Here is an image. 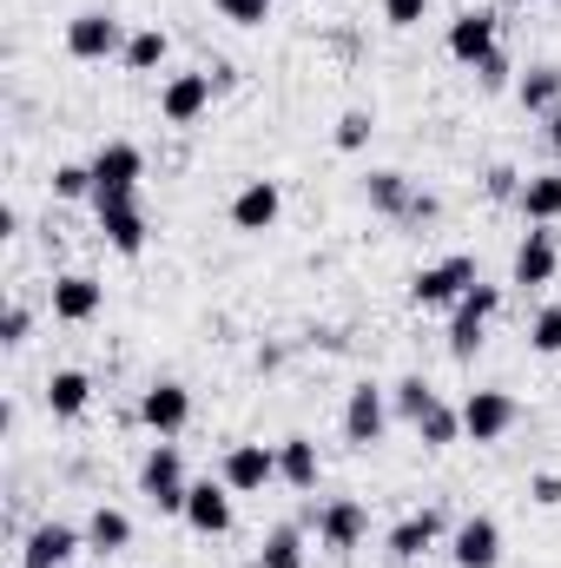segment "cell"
<instances>
[{
	"instance_id": "obj_13",
	"label": "cell",
	"mask_w": 561,
	"mask_h": 568,
	"mask_svg": "<svg viewBox=\"0 0 561 568\" xmlns=\"http://www.w3.org/2000/svg\"><path fill=\"white\" fill-rule=\"evenodd\" d=\"M140 424L152 429V436H178V429L192 424V390L185 384H145V397H140Z\"/></svg>"
},
{
	"instance_id": "obj_23",
	"label": "cell",
	"mask_w": 561,
	"mask_h": 568,
	"mask_svg": "<svg viewBox=\"0 0 561 568\" xmlns=\"http://www.w3.org/2000/svg\"><path fill=\"white\" fill-rule=\"evenodd\" d=\"M86 404H93V377H86V371H53V377H47V410H53L60 424L86 417Z\"/></svg>"
},
{
	"instance_id": "obj_24",
	"label": "cell",
	"mask_w": 561,
	"mask_h": 568,
	"mask_svg": "<svg viewBox=\"0 0 561 568\" xmlns=\"http://www.w3.org/2000/svg\"><path fill=\"white\" fill-rule=\"evenodd\" d=\"M86 549H100V556H126V549H133V516L113 509V503H100V509L86 516Z\"/></svg>"
},
{
	"instance_id": "obj_16",
	"label": "cell",
	"mask_w": 561,
	"mask_h": 568,
	"mask_svg": "<svg viewBox=\"0 0 561 568\" xmlns=\"http://www.w3.org/2000/svg\"><path fill=\"white\" fill-rule=\"evenodd\" d=\"M284 219V192H278V179H252V185H238V199H232V225L238 232H272Z\"/></svg>"
},
{
	"instance_id": "obj_8",
	"label": "cell",
	"mask_w": 561,
	"mask_h": 568,
	"mask_svg": "<svg viewBox=\"0 0 561 568\" xmlns=\"http://www.w3.org/2000/svg\"><path fill=\"white\" fill-rule=\"evenodd\" d=\"M384 429H390V390L384 384H350V397H344V443L370 449V443H384Z\"/></svg>"
},
{
	"instance_id": "obj_1",
	"label": "cell",
	"mask_w": 561,
	"mask_h": 568,
	"mask_svg": "<svg viewBox=\"0 0 561 568\" xmlns=\"http://www.w3.org/2000/svg\"><path fill=\"white\" fill-rule=\"evenodd\" d=\"M140 496L159 509V516H185V496H192V483H185V456H178V443H172V436H159V443L145 449V463H140Z\"/></svg>"
},
{
	"instance_id": "obj_39",
	"label": "cell",
	"mask_w": 561,
	"mask_h": 568,
	"mask_svg": "<svg viewBox=\"0 0 561 568\" xmlns=\"http://www.w3.org/2000/svg\"><path fill=\"white\" fill-rule=\"evenodd\" d=\"M522 192V172L516 165H489V199H516Z\"/></svg>"
},
{
	"instance_id": "obj_20",
	"label": "cell",
	"mask_w": 561,
	"mask_h": 568,
	"mask_svg": "<svg viewBox=\"0 0 561 568\" xmlns=\"http://www.w3.org/2000/svg\"><path fill=\"white\" fill-rule=\"evenodd\" d=\"M317 476H324L317 443H310V436H284L278 443V483L284 489H317Z\"/></svg>"
},
{
	"instance_id": "obj_29",
	"label": "cell",
	"mask_w": 561,
	"mask_h": 568,
	"mask_svg": "<svg viewBox=\"0 0 561 568\" xmlns=\"http://www.w3.org/2000/svg\"><path fill=\"white\" fill-rule=\"evenodd\" d=\"M429 404H436V390H429L422 377H404V384H390V410H397L404 424H417V417L429 410Z\"/></svg>"
},
{
	"instance_id": "obj_4",
	"label": "cell",
	"mask_w": 561,
	"mask_h": 568,
	"mask_svg": "<svg viewBox=\"0 0 561 568\" xmlns=\"http://www.w3.org/2000/svg\"><path fill=\"white\" fill-rule=\"evenodd\" d=\"M456 410H462V436L469 443H502L509 429L522 424V404L509 390H469Z\"/></svg>"
},
{
	"instance_id": "obj_6",
	"label": "cell",
	"mask_w": 561,
	"mask_h": 568,
	"mask_svg": "<svg viewBox=\"0 0 561 568\" xmlns=\"http://www.w3.org/2000/svg\"><path fill=\"white\" fill-rule=\"evenodd\" d=\"M126 27L113 20V13H100V7H86V13H73L67 20V53L73 60H113V53H126Z\"/></svg>"
},
{
	"instance_id": "obj_25",
	"label": "cell",
	"mask_w": 561,
	"mask_h": 568,
	"mask_svg": "<svg viewBox=\"0 0 561 568\" xmlns=\"http://www.w3.org/2000/svg\"><path fill=\"white\" fill-rule=\"evenodd\" d=\"M516 100H522V113H555L561 106V67H529L522 80H516Z\"/></svg>"
},
{
	"instance_id": "obj_30",
	"label": "cell",
	"mask_w": 561,
	"mask_h": 568,
	"mask_svg": "<svg viewBox=\"0 0 561 568\" xmlns=\"http://www.w3.org/2000/svg\"><path fill=\"white\" fill-rule=\"evenodd\" d=\"M482 337H489V324H482V317L449 311V357H476V351H482Z\"/></svg>"
},
{
	"instance_id": "obj_27",
	"label": "cell",
	"mask_w": 561,
	"mask_h": 568,
	"mask_svg": "<svg viewBox=\"0 0 561 568\" xmlns=\"http://www.w3.org/2000/svg\"><path fill=\"white\" fill-rule=\"evenodd\" d=\"M410 429H417L429 449H449V443H462V410H449V404L436 397V404H429V410H422Z\"/></svg>"
},
{
	"instance_id": "obj_33",
	"label": "cell",
	"mask_w": 561,
	"mask_h": 568,
	"mask_svg": "<svg viewBox=\"0 0 561 568\" xmlns=\"http://www.w3.org/2000/svg\"><path fill=\"white\" fill-rule=\"evenodd\" d=\"M53 199H93V165H53Z\"/></svg>"
},
{
	"instance_id": "obj_12",
	"label": "cell",
	"mask_w": 561,
	"mask_h": 568,
	"mask_svg": "<svg viewBox=\"0 0 561 568\" xmlns=\"http://www.w3.org/2000/svg\"><path fill=\"white\" fill-rule=\"evenodd\" d=\"M555 272H561L555 232H549V225H529V239L516 245V272H509V284H522V291H542V284H555Z\"/></svg>"
},
{
	"instance_id": "obj_38",
	"label": "cell",
	"mask_w": 561,
	"mask_h": 568,
	"mask_svg": "<svg viewBox=\"0 0 561 568\" xmlns=\"http://www.w3.org/2000/svg\"><path fill=\"white\" fill-rule=\"evenodd\" d=\"M422 13H429V0H384V20L390 27H417Z\"/></svg>"
},
{
	"instance_id": "obj_11",
	"label": "cell",
	"mask_w": 561,
	"mask_h": 568,
	"mask_svg": "<svg viewBox=\"0 0 561 568\" xmlns=\"http://www.w3.org/2000/svg\"><path fill=\"white\" fill-rule=\"evenodd\" d=\"M80 549H86V529H73V523H33L27 542H20V568H67Z\"/></svg>"
},
{
	"instance_id": "obj_37",
	"label": "cell",
	"mask_w": 561,
	"mask_h": 568,
	"mask_svg": "<svg viewBox=\"0 0 561 568\" xmlns=\"http://www.w3.org/2000/svg\"><path fill=\"white\" fill-rule=\"evenodd\" d=\"M509 73H516V67H509V53H502V47H496V53H489V60L476 67V80H482L489 93H502V87H509Z\"/></svg>"
},
{
	"instance_id": "obj_28",
	"label": "cell",
	"mask_w": 561,
	"mask_h": 568,
	"mask_svg": "<svg viewBox=\"0 0 561 568\" xmlns=\"http://www.w3.org/2000/svg\"><path fill=\"white\" fill-rule=\"evenodd\" d=\"M258 568H304V529L297 523H278L258 549Z\"/></svg>"
},
{
	"instance_id": "obj_17",
	"label": "cell",
	"mask_w": 561,
	"mask_h": 568,
	"mask_svg": "<svg viewBox=\"0 0 561 568\" xmlns=\"http://www.w3.org/2000/svg\"><path fill=\"white\" fill-rule=\"evenodd\" d=\"M178 523H185L192 536H225V529H232V489H225V483H192Z\"/></svg>"
},
{
	"instance_id": "obj_32",
	"label": "cell",
	"mask_w": 561,
	"mask_h": 568,
	"mask_svg": "<svg viewBox=\"0 0 561 568\" xmlns=\"http://www.w3.org/2000/svg\"><path fill=\"white\" fill-rule=\"evenodd\" d=\"M370 133H377V126H370V113H364V106H350V113L337 120V133H330V140H337V152H364Z\"/></svg>"
},
{
	"instance_id": "obj_31",
	"label": "cell",
	"mask_w": 561,
	"mask_h": 568,
	"mask_svg": "<svg viewBox=\"0 0 561 568\" xmlns=\"http://www.w3.org/2000/svg\"><path fill=\"white\" fill-rule=\"evenodd\" d=\"M529 344H536L542 357H561V304H542V311H536V324H529Z\"/></svg>"
},
{
	"instance_id": "obj_21",
	"label": "cell",
	"mask_w": 561,
	"mask_h": 568,
	"mask_svg": "<svg viewBox=\"0 0 561 568\" xmlns=\"http://www.w3.org/2000/svg\"><path fill=\"white\" fill-rule=\"evenodd\" d=\"M516 212L529 225H555L561 219V172H529L522 192H516Z\"/></svg>"
},
{
	"instance_id": "obj_5",
	"label": "cell",
	"mask_w": 561,
	"mask_h": 568,
	"mask_svg": "<svg viewBox=\"0 0 561 568\" xmlns=\"http://www.w3.org/2000/svg\"><path fill=\"white\" fill-rule=\"evenodd\" d=\"M212 67H198V73H172L165 87H159V120L165 126H198L205 113H212Z\"/></svg>"
},
{
	"instance_id": "obj_26",
	"label": "cell",
	"mask_w": 561,
	"mask_h": 568,
	"mask_svg": "<svg viewBox=\"0 0 561 568\" xmlns=\"http://www.w3.org/2000/svg\"><path fill=\"white\" fill-rule=\"evenodd\" d=\"M165 53H172V40H165V27H133V40H126V73H159L165 67Z\"/></svg>"
},
{
	"instance_id": "obj_15",
	"label": "cell",
	"mask_w": 561,
	"mask_h": 568,
	"mask_svg": "<svg viewBox=\"0 0 561 568\" xmlns=\"http://www.w3.org/2000/svg\"><path fill=\"white\" fill-rule=\"evenodd\" d=\"M100 311H106V284L93 278V272L53 278V317H60V324H93Z\"/></svg>"
},
{
	"instance_id": "obj_9",
	"label": "cell",
	"mask_w": 561,
	"mask_h": 568,
	"mask_svg": "<svg viewBox=\"0 0 561 568\" xmlns=\"http://www.w3.org/2000/svg\"><path fill=\"white\" fill-rule=\"evenodd\" d=\"M364 536H370V509H364L357 496H330V503L317 509V542H324L330 556L364 549Z\"/></svg>"
},
{
	"instance_id": "obj_14",
	"label": "cell",
	"mask_w": 561,
	"mask_h": 568,
	"mask_svg": "<svg viewBox=\"0 0 561 568\" xmlns=\"http://www.w3.org/2000/svg\"><path fill=\"white\" fill-rule=\"evenodd\" d=\"M489 53H496V13H489V7H462V13L449 20V60L482 67Z\"/></svg>"
},
{
	"instance_id": "obj_10",
	"label": "cell",
	"mask_w": 561,
	"mask_h": 568,
	"mask_svg": "<svg viewBox=\"0 0 561 568\" xmlns=\"http://www.w3.org/2000/svg\"><path fill=\"white\" fill-rule=\"evenodd\" d=\"M449 562L456 568H496L502 562V523L496 516H462L449 529Z\"/></svg>"
},
{
	"instance_id": "obj_7",
	"label": "cell",
	"mask_w": 561,
	"mask_h": 568,
	"mask_svg": "<svg viewBox=\"0 0 561 568\" xmlns=\"http://www.w3.org/2000/svg\"><path fill=\"white\" fill-rule=\"evenodd\" d=\"M218 483H225L232 496L272 489V483H278V449H265V443H232L225 463H218Z\"/></svg>"
},
{
	"instance_id": "obj_22",
	"label": "cell",
	"mask_w": 561,
	"mask_h": 568,
	"mask_svg": "<svg viewBox=\"0 0 561 568\" xmlns=\"http://www.w3.org/2000/svg\"><path fill=\"white\" fill-rule=\"evenodd\" d=\"M364 199H370V212H384V219H410V205H417L410 179H404V172H390V165H377V172L364 179Z\"/></svg>"
},
{
	"instance_id": "obj_36",
	"label": "cell",
	"mask_w": 561,
	"mask_h": 568,
	"mask_svg": "<svg viewBox=\"0 0 561 568\" xmlns=\"http://www.w3.org/2000/svg\"><path fill=\"white\" fill-rule=\"evenodd\" d=\"M529 503H536V509H561V469L529 476Z\"/></svg>"
},
{
	"instance_id": "obj_35",
	"label": "cell",
	"mask_w": 561,
	"mask_h": 568,
	"mask_svg": "<svg viewBox=\"0 0 561 568\" xmlns=\"http://www.w3.org/2000/svg\"><path fill=\"white\" fill-rule=\"evenodd\" d=\"M27 331H33V311L13 297V304L0 311V344H7V351H20V344H27Z\"/></svg>"
},
{
	"instance_id": "obj_18",
	"label": "cell",
	"mask_w": 561,
	"mask_h": 568,
	"mask_svg": "<svg viewBox=\"0 0 561 568\" xmlns=\"http://www.w3.org/2000/svg\"><path fill=\"white\" fill-rule=\"evenodd\" d=\"M442 529H449V523H442V509H417V516H404V523L384 536V549H390L397 562H422V556L442 542Z\"/></svg>"
},
{
	"instance_id": "obj_34",
	"label": "cell",
	"mask_w": 561,
	"mask_h": 568,
	"mask_svg": "<svg viewBox=\"0 0 561 568\" xmlns=\"http://www.w3.org/2000/svg\"><path fill=\"white\" fill-rule=\"evenodd\" d=\"M212 7H218V13H225L232 27H265L278 0H212Z\"/></svg>"
},
{
	"instance_id": "obj_2",
	"label": "cell",
	"mask_w": 561,
	"mask_h": 568,
	"mask_svg": "<svg viewBox=\"0 0 561 568\" xmlns=\"http://www.w3.org/2000/svg\"><path fill=\"white\" fill-rule=\"evenodd\" d=\"M145 179V152L133 140H106L93 152V212L100 205H126L133 192H140Z\"/></svg>"
},
{
	"instance_id": "obj_42",
	"label": "cell",
	"mask_w": 561,
	"mask_h": 568,
	"mask_svg": "<svg viewBox=\"0 0 561 568\" xmlns=\"http://www.w3.org/2000/svg\"><path fill=\"white\" fill-rule=\"evenodd\" d=\"M496 7H536V0H496Z\"/></svg>"
},
{
	"instance_id": "obj_19",
	"label": "cell",
	"mask_w": 561,
	"mask_h": 568,
	"mask_svg": "<svg viewBox=\"0 0 561 568\" xmlns=\"http://www.w3.org/2000/svg\"><path fill=\"white\" fill-rule=\"evenodd\" d=\"M100 239H106L120 258H140L145 239H152V225H145L140 199H126V205H100Z\"/></svg>"
},
{
	"instance_id": "obj_41",
	"label": "cell",
	"mask_w": 561,
	"mask_h": 568,
	"mask_svg": "<svg viewBox=\"0 0 561 568\" xmlns=\"http://www.w3.org/2000/svg\"><path fill=\"white\" fill-rule=\"evenodd\" d=\"M549 145H555V159H561V106L549 113Z\"/></svg>"
},
{
	"instance_id": "obj_40",
	"label": "cell",
	"mask_w": 561,
	"mask_h": 568,
	"mask_svg": "<svg viewBox=\"0 0 561 568\" xmlns=\"http://www.w3.org/2000/svg\"><path fill=\"white\" fill-rule=\"evenodd\" d=\"M436 212H442V199H429V192H417V205H410V219H417V225H429Z\"/></svg>"
},
{
	"instance_id": "obj_3",
	"label": "cell",
	"mask_w": 561,
	"mask_h": 568,
	"mask_svg": "<svg viewBox=\"0 0 561 568\" xmlns=\"http://www.w3.org/2000/svg\"><path fill=\"white\" fill-rule=\"evenodd\" d=\"M476 284V258H436V265H422L417 278H410V304L417 311H456L462 304V291Z\"/></svg>"
}]
</instances>
